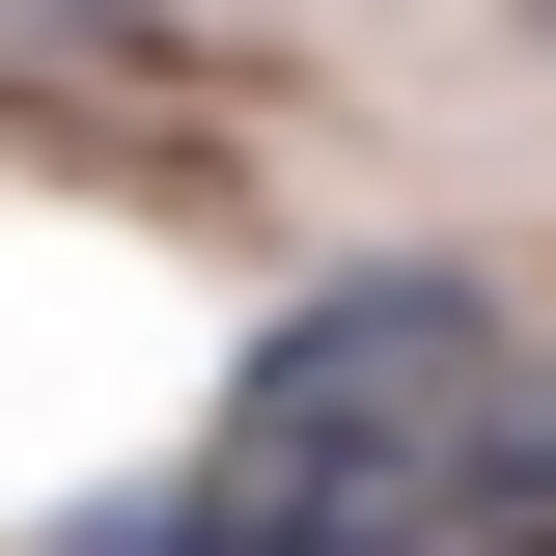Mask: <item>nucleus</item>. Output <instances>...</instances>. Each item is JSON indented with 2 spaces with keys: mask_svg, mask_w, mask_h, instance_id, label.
Masks as SVG:
<instances>
[{
  "mask_svg": "<svg viewBox=\"0 0 556 556\" xmlns=\"http://www.w3.org/2000/svg\"><path fill=\"white\" fill-rule=\"evenodd\" d=\"M473 529L556 556V362L501 334V278L362 251V278H306V306L223 362V417L139 501H84L56 556H473Z\"/></svg>",
  "mask_w": 556,
  "mask_h": 556,
  "instance_id": "obj_1",
  "label": "nucleus"
},
{
  "mask_svg": "<svg viewBox=\"0 0 556 556\" xmlns=\"http://www.w3.org/2000/svg\"><path fill=\"white\" fill-rule=\"evenodd\" d=\"M529 28H556V0H529Z\"/></svg>",
  "mask_w": 556,
  "mask_h": 556,
  "instance_id": "obj_2",
  "label": "nucleus"
}]
</instances>
